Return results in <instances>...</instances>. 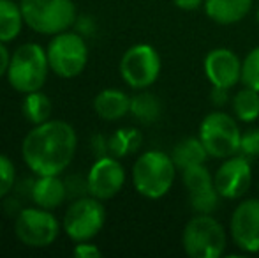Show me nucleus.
I'll list each match as a JSON object with an SVG mask.
<instances>
[{"label": "nucleus", "mask_w": 259, "mask_h": 258, "mask_svg": "<svg viewBox=\"0 0 259 258\" xmlns=\"http://www.w3.org/2000/svg\"><path fill=\"white\" fill-rule=\"evenodd\" d=\"M210 158L203 145V141L194 136H189L180 140L177 145L173 147V152H171V159H173L175 166L177 170H185L189 166H194V165H203L206 163V159Z\"/></svg>", "instance_id": "nucleus-18"}, {"label": "nucleus", "mask_w": 259, "mask_h": 258, "mask_svg": "<svg viewBox=\"0 0 259 258\" xmlns=\"http://www.w3.org/2000/svg\"><path fill=\"white\" fill-rule=\"evenodd\" d=\"M74 25H76V28H78L76 32H79L81 35H89L96 30V25H94V21L90 16H79Z\"/></svg>", "instance_id": "nucleus-31"}, {"label": "nucleus", "mask_w": 259, "mask_h": 258, "mask_svg": "<svg viewBox=\"0 0 259 258\" xmlns=\"http://www.w3.org/2000/svg\"><path fill=\"white\" fill-rule=\"evenodd\" d=\"M14 234L21 244L28 248H48L60 234V223L52 210L42 207L21 209L14 221Z\"/></svg>", "instance_id": "nucleus-9"}, {"label": "nucleus", "mask_w": 259, "mask_h": 258, "mask_svg": "<svg viewBox=\"0 0 259 258\" xmlns=\"http://www.w3.org/2000/svg\"><path fill=\"white\" fill-rule=\"evenodd\" d=\"M141 141H143V136H141V133L138 129L133 128L118 129L108 140L109 154L118 159L125 158V156L133 154V152H136L141 147Z\"/></svg>", "instance_id": "nucleus-23"}, {"label": "nucleus", "mask_w": 259, "mask_h": 258, "mask_svg": "<svg viewBox=\"0 0 259 258\" xmlns=\"http://www.w3.org/2000/svg\"><path fill=\"white\" fill-rule=\"evenodd\" d=\"M50 69L58 78L71 80L79 76L89 64V48L85 35L79 32H60L53 35L46 48Z\"/></svg>", "instance_id": "nucleus-6"}, {"label": "nucleus", "mask_w": 259, "mask_h": 258, "mask_svg": "<svg viewBox=\"0 0 259 258\" xmlns=\"http://www.w3.org/2000/svg\"><path fill=\"white\" fill-rule=\"evenodd\" d=\"M242 83L259 92V46L250 50L242 60Z\"/></svg>", "instance_id": "nucleus-26"}, {"label": "nucleus", "mask_w": 259, "mask_h": 258, "mask_svg": "<svg viewBox=\"0 0 259 258\" xmlns=\"http://www.w3.org/2000/svg\"><path fill=\"white\" fill-rule=\"evenodd\" d=\"M221 198L222 196L219 195L215 184L189 193V203L196 214H213L221 205Z\"/></svg>", "instance_id": "nucleus-24"}, {"label": "nucleus", "mask_w": 259, "mask_h": 258, "mask_svg": "<svg viewBox=\"0 0 259 258\" xmlns=\"http://www.w3.org/2000/svg\"><path fill=\"white\" fill-rule=\"evenodd\" d=\"M72 255L76 258H101L103 256V251L90 241H85V242H76L74 249H72Z\"/></svg>", "instance_id": "nucleus-29"}, {"label": "nucleus", "mask_w": 259, "mask_h": 258, "mask_svg": "<svg viewBox=\"0 0 259 258\" xmlns=\"http://www.w3.org/2000/svg\"><path fill=\"white\" fill-rule=\"evenodd\" d=\"M173 4L178 7V9L196 11L198 7H201V4H205V0H173Z\"/></svg>", "instance_id": "nucleus-33"}, {"label": "nucleus", "mask_w": 259, "mask_h": 258, "mask_svg": "<svg viewBox=\"0 0 259 258\" xmlns=\"http://www.w3.org/2000/svg\"><path fill=\"white\" fill-rule=\"evenodd\" d=\"M242 131L235 119L224 112H211L199 124V140L210 158L226 159L238 154Z\"/></svg>", "instance_id": "nucleus-8"}, {"label": "nucleus", "mask_w": 259, "mask_h": 258, "mask_svg": "<svg viewBox=\"0 0 259 258\" xmlns=\"http://www.w3.org/2000/svg\"><path fill=\"white\" fill-rule=\"evenodd\" d=\"M160 55L152 45L140 43L127 50L120 60V76L136 90H145L154 85L160 75Z\"/></svg>", "instance_id": "nucleus-10"}, {"label": "nucleus", "mask_w": 259, "mask_h": 258, "mask_svg": "<svg viewBox=\"0 0 259 258\" xmlns=\"http://www.w3.org/2000/svg\"><path fill=\"white\" fill-rule=\"evenodd\" d=\"M182 182L187 188L189 193H191V191L203 190V188H208V186H213L215 184L213 175H211V172L206 168L205 163L182 170Z\"/></svg>", "instance_id": "nucleus-25"}, {"label": "nucleus", "mask_w": 259, "mask_h": 258, "mask_svg": "<svg viewBox=\"0 0 259 258\" xmlns=\"http://www.w3.org/2000/svg\"><path fill=\"white\" fill-rule=\"evenodd\" d=\"M21 112L23 117L34 126L42 124V122L50 121L53 114V103L45 92L41 90H34V92L25 94L23 104H21Z\"/></svg>", "instance_id": "nucleus-20"}, {"label": "nucleus", "mask_w": 259, "mask_h": 258, "mask_svg": "<svg viewBox=\"0 0 259 258\" xmlns=\"http://www.w3.org/2000/svg\"><path fill=\"white\" fill-rule=\"evenodd\" d=\"M205 75L211 87L233 89L242 82V60L228 48H215L205 57Z\"/></svg>", "instance_id": "nucleus-14"}, {"label": "nucleus", "mask_w": 259, "mask_h": 258, "mask_svg": "<svg viewBox=\"0 0 259 258\" xmlns=\"http://www.w3.org/2000/svg\"><path fill=\"white\" fill-rule=\"evenodd\" d=\"M94 110L103 121H120L131 114V97L123 90L104 89L94 99Z\"/></svg>", "instance_id": "nucleus-16"}, {"label": "nucleus", "mask_w": 259, "mask_h": 258, "mask_svg": "<svg viewBox=\"0 0 259 258\" xmlns=\"http://www.w3.org/2000/svg\"><path fill=\"white\" fill-rule=\"evenodd\" d=\"M67 195V184L60 179V175H37L30 188L32 202L48 210L60 207Z\"/></svg>", "instance_id": "nucleus-15"}, {"label": "nucleus", "mask_w": 259, "mask_h": 258, "mask_svg": "<svg viewBox=\"0 0 259 258\" xmlns=\"http://www.w3.org/2000/svg\"><path fill=\"white\" fill-rule=\"evenodd\" d=\"M78 136L65 121H50L34 126L21 143V156L35 175H60L72 163Z\"/></svg>", "instance_id": "nucleus-1"}, {"label": "nucleus", "mask_w": 259, "mask_h": 258, "mask_svg": "<svg viewBox=\"0 0 259 258\" xmlns=\"http://www.w3.org/2000/svg\"><path fill=\"white\" fill-rule=\"evenodd\" d=\"M16 182V168L14 163L6 154H0V198L7 196Z\"/></svg>", "instance_id": "nucleus-27"}, {"label": "nucleus", "mask_w": 259, "mask_h": 258, "mask_svg": "<svg viewBox=\"0 0 259 258\" xmlns=\"http://www.w3.org/2000/svg\"><path fill=\"white\" fill-rule=\"evenodd\" d=\"M228 90L229 89H221V87H213V89H211V94H210L211 104H215V106H224V104L229 101Z\"/></svg>", "instance_id": "nucleus-30"}, {"label": "nucleus", "mask_w": 259, "mask_h": 258, "mask_svg": "<svg viewBox=\"0 0 259 258\" xmlns=\"http://www.w3.org/2000/svg\"><path fill=\"white\" fill-rule=\"evenodd\" d=\"M125 184V170L118 158L106 154L97 158L87 173V188L89 195L99 200H109L122 191Z\"/></svg>", "instance_id": "nucleus-12"}, {"label": "nucleus", "mask_w": 259, "mask_h": 258, "mask_svg": "<svg viewBox=\"0 0 259 258\" xmlns=\"http://www.w3.org/2000/svg\"><path fill=\"white\" fill-rule=\"evenodd\" d=\"M256 18H257V23H259V7H257V14H256Z\"/></svg>", "instance_id": "nucleus-34"}, {"label": "nucleus", "mask_w": 259, "mask_h": 258, "mask_svg": "<svg viewBox=\"0 0 259 258\" xmlns=\"http://www.w3.org/2000/svg\"><path fill=\"white\" fill-rule=\"evenodd\" d=\"M50 71L46 50L35 43H25L11 55L7 80L16 92L28 94L45 87Z\"/></svg>", "instance_id": "nucleus-3"}, {"label": "nucleus", "mask_w": 259, "mask_h": 258, "mask_svg": "<svg viewBox=\"0 0 259 258\" xmlns=\"http://www.w3.org/2000/svg\"><path fill=\"white\" fill-rule=\"evenodd\" d=\"M182 244L191 258H219L226 251L228 234L211 214H196L185 225Z\"/></svg>", "instance_id": "nucleus-5"}, {"label": "nucleus", "mask_w": 259, "mask_h": 258, "mask_svg": "<svg viewBox=\"0 0 259 258\" xmlns=\"http://www.w3.org/2000/svg\"><path fill=\"white\" fill-rule=\"evenodd\" d=\"M233 242L242 251H259V198H250L238 203L233 210L229 223Z\"/></svg>", "instance_id": "nucleus-13"}, {"label": "nucleus", "mask_w": 259, "mask_h": 258, "mask_svg": "<svg viewBox=\"0 0 259 258\" xmlns=\"http://www.w3.org/2000/svg\"><path fill=\"white\" fill-rule=\"evenodd\" d=\"M233 112H235L236 119L242 122H254L259 117V92L250 87L240 89L238 92L233 96L231 99Z\"/></svg>", "instance_id": "nucleus-22"}, {"label": "nucleus", "mask_w": 259, "mask_h": 258, "mask_svg": "<svg viewBox=\"0 0 259 258\" xmlns=\"http://www.w3.org/2000/svg\"><path fill=\"white\" fill-rule=\"evenodd\" d=\"M177 166L169 154L162 151H147L133 166V184L145 198H162L171 190Z\"/></svg>", "instance_id": "nucleus-2"}, {"label": "nucleus", "mask_w": 259, "mask_h": 258, "mask_svg": "<svg viewBox=\"0 0 259 258\" xmlns=\"http://www.w3.org/2000/svg\"><path fill=\"white\" fill-rule=\"evenodd\" d=\"M205 13L219 25H233L242 21L252 7V0H205Z\"/></svg>", "instance_id": "nucleus-17"}, {"label": "nucleus", "mask_w": 259, "mask_h": 258, "mask_svg": "<svg viewBox=\"0 0 259 258\" xmlns=\"http://www.w3.org/2000/svg\"><path fill=\"white\" fill-rule=\"evenodd\" d=\"M9 64H11V53H9V50H7L6 43L0 41V78L7 76Z\"/></svg>", "instance_id": "nucleus-32"}, {"label": "nucleus", "mask_w": 259, "mask_h": 258, "mask_svg": "<svg viewBox=\"0 0 259 258\" xmlns=\"http://www.w3.org/2000/svg\"><path fill=\"white\" fill-rule=\"evenodd\" d=\"M25 25L20 4L13 0H0V41L11 43L21 34Z\"/></svg>", "instance_id": "nucleus-19"}, {"label": "nucleus", "mask_w": 259, "mask_h": 258, "mask_svg": "<svg viewBox=\"0 0 259 258\" xmlns=\"http://www.w3.org/2000/svg\"><path fill=\"white\" fill-rule=\"evenodd\" d=\"M219 195L226 200L242 198L252 184V165L242 154L229 156L222 161L213 175Z\"/></svg>", "instance_id": "nucleus-11"}, {"label": "nucleus", "mask_w": 259, "mask_h": 258, "mask_svg": "<svg viewBox=\"0 0 259 258\" xmlns=\"http://www.w3.org/2000/svg\"><path fill=\"white\" fill-rule=\"evenodd\" d=\"M106 223V209L103 200L96 196H79L67 207L62 228L74 242L92 241Z\"/></svg>", "instance_id": "nucleus-7"}, {"label": "nucleus", "mask_w": 259, "mask_h": 258, "mask_svg": "<svg viewBox=\"0 0 259 258\" xmlns=\"http://www.w3.org/2000/svg\"><path fill=\"white\" fill-rule=\"evenodd\" d=\"M160 112H162V106H160V101L155 94L140 92L134 97H131V114L141 124H154L159 121Z\"/></svg>", "instance_id": "nucleus-21"}, {"label": "nucleus", "mask_w": 259, "mask_h": 258, "mask_svg": "<svg viewBox=\"0 0 259 258\" xmlns=\"http://www.w3.org/2000/svg\"><path fill=\"white\" fill-rule=\"evenodd\" d=\"M25 25L42 35H57L76 23L78 11L72 0H21Z\"/></svg>", "instance_id": "nucleus-4"}, {"label": "nucleus", "mask_w": 259, "mask_h": 258, "mask_svg": "<svg viewBox=\"0 0 259 258\" xmlns=\"http://www.w3.org/2000/svg\"><path fill=\"white\" fill-rule=\"evenodd\" d=\"M238 154L245 156L247 159H254L259 156V129L252 128L242 133L240 138V149Z\"/></svg>", "instance_id": "nucleus-28"}]
</instances>
